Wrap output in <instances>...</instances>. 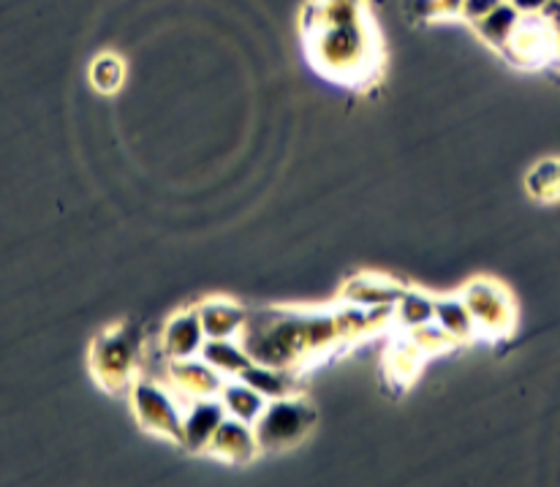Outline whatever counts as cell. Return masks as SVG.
Returning a JSON list of instances; mask_svg holds the SVG:
<instances>
[{"label":"cell","mask_w":560,"mask_h":487,"mask_svg":"<svg viewBox=\"0 0 560 487\" xmlns=\"http://www.w3.org/2000/svg\"><path fill=\"white\" fill-rule=\"evenodd\" d=\"M199 357L221 379H237L254 362V357L243 344H237V338H207Z\"/></svg>","instance_id":"cell-7"},{"label":"cell","mask_w":560,"mask_h":487,"mask_svg":"<svg viewBox=\"0 0 560 487\" xmlns=\"http://www.w3.org/2000/svg\"><path fill=\"white\" fill-rule=\"evenodd\" d=\"M520 20H523V14H520L509 0H503V3H498L490 14L481 16V20L476 22V27H479L481 36H485L490 44H495V47H506L514 27L520 25Z\"/></svg>","instance_id":"cell-11"},{"label":"cell","mask_w":560,"mask_h":487,"mask_svg":"<svg viewBox=\"0 0 560 487\" xmlns=\"http://www.w3.org/2000/svg\"><path fill=\"white\" fill-rule=\"evenodd\" d=\"M313 419H316L313 417V408L307 406L300 395L267 401L265 411H261L259 419L254 422L259 450L278 452L300 444L307 436V430H311Z\"/></svg>","instance_id":"cell-1"},{"label":"cell","mask_w":560,"mask_h":487,"mask_svg":"<svg viewBox=\"0 0 560 487\" xmlns=\"http://www.w3.org/2000/svg\"><path fill=\"white\" fill-rule=\"evenodd\" d=\"M237 379L248 382L259 395H265L267 401H276V397H289L296 395L294 373L291 368H276V366H261V362H250Z\"/></svg>","instance_id":"cell-9"},{"label":"cell","mask_w":560,"mask_h":487,"mask_svg":"<svg viewBox=\"0 0 560 487\" xmlns=\"http://www.w3.org/2000/svg\"><path fill=\"white\" fill-rule=\"evenodd\" d=\"M528 188L536 199H558L560 196V161H547L536 166L528 177Z\"/></svg>","instance_id":"cell-12"},{"label":"cell","mask_w":560,"mask_h":487,"mask_svg":"<svg viewBox=\"0 0 560 487\" xmlns=\"http://www.w3.org/2000/svg\"><path fill=\"white\" fill-rule=\"evenodd\" d=\"M498 3H503V0H463V14L468 16L470 22H479L481 16L490 14L492 9H495Z\"/></svg>","instance_id":"cell-13"},{"label":"cell","mask_w":560,"mask_h":487,"mask_svg":"<svg viewBox=\"0 0 560 487\" xmlns=\"http://www.w3.org/2000/svg\"><path fill=\"white\" fill-rule=\"evenodd\" d=\"M226 419V408L218 401V395L194 397L183 411V433L180 441H186L190 450H210V441L221 422Z\"/></svg>","instance_id":"cell-4"},{"label":"cell","mask_w":560,"mask_h":487,"mask_svg":"<svg viewBox=\"0 0 560 487\" xmlns=\"http://www.w3.org/2000/svg\"><path fill=\"white\" fill-rule=\"evenodd\" d=\"M196 313H199L207 338H237V333H243L245 327L243 311L234 302L210 300L207 305L196 308Z\"/></svg>","instance_id":"cell-10"},{"label":"cell","mask_w":560,"mask_h":487,"mask_svg":"<svg viewBox=\"0 0 560 487\" xmlns=\"http://www.w3.org/2000/svg\"><path fill=\"white\" fill-rule=\"evenodd\" d=\"M466 302L470 318H474L476 329H485V333L501 335L506 329H512L514 324V305L509 300V294L501 287L490 281H479L474 287H468Z\"/></svg>","instance_id":"cell-3"},{"label":"cell","mask_w":560,"mask_h":487,"mask_svg":"<svg viewBox=\"0 0 560 487\" xmlns=\"http://www.w3.org/2000/svg\"><path fill=\"white\" fill-rule=\"evenodd\" d=\"M218 401L226 408V417L243 419L248 425H254L267 406V397L259 395L243 379H223L221 387H218Z\"/></svg>","instance_id":"cell-8"},{"label":"cell","mask_w":560,"mask_h":487,"mask_svg":"<svg viewBox=\"0 0 560 487\" xmlns=\"http://www.w3.org/2000/svg\"><path fill=\"white\" fill-rule=\"evenodd\" d=\"M207 335L201 327V318L196 311H186L180 316H175L170 322L164 333V351L170 355V360H190L201 351Z\"/></svg>","instance_id":"cell-6"},{"label":"cell","mask_w":560,"mask_h":487,"mask_svg":"<svg viewBox=\"0 0 560 487\" xmlns=\"http://www.w3.org/2000/svg\"><path fill=\"white\" fill-rule=\"evenodd\" d=\"M210 452L232 463H245L250 461V457H256L261 450L259 441H256L254 425L243 422V419L226 417L221 422V428L215 430V436H212Z\"/></svg>","instance_id":"cell-5"},{"label":"cell","mask_w":560,"mask_h":487,"mask_svg":"<svg viewBox=\"0 0 560 487\" xmlns=\"http://www.w3.org/2000/svg\"><path fill=\"white\" fill-rule=\"evenodd\" d=\"M133 406H137L139 422L155 433L177 436L183 433V411L186 406H177L175 397L153 382H142L133 387Z\"/></svg>","instance_id":"cell-2"},{"label":"cell","mask_w":560,"mask_h":487,"mask_svg":"<svg viewBox=\"0 0 560 487\" xmlns=\"http://www.w3.org/2000/svg\"><path fill=\"white\" fill-rule=\"evenodd\" d=\"M509 3H512L520 14H539L550 0H509Z\"/></svg>","instance_id":"cell-14"}]
</instances>
